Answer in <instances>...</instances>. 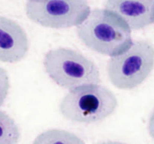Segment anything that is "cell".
I'll use <instances>...</instances> for the list:
<instances>
[{
    "label": "cell",
    "instance_id": "cell-1",
    "mask_svg": "<svg viewBox=\"0 0 154 144\" xmlns=\"http://www.w3.org/2000/svg\"><path fill=\"white\" fill-rule=\"evenodd\" d=\"M80 40L87 47L102 55L117 56L132 46V31L117 14L106 9L91 10L77 27Z\"/></svg>",
    "mask_w": 154,
    "mask_h": 144
},
{
    "label": "cell",
    "instance_id": "cell-2",
    "mask_svg": "<svg viewBox=\"0 0 154 144\" xmlns=\"http://www.w3.org/2000/svg\"><path fill=\"white\" fill-rule=\"evenodd\" d=\"M117 105L113 92L104 86L93 84L70 90L60 102V110L66 119L93 124L112 115Z\"/></svg>",
    "mask_w": 154,
    "mask_h": 144
},
{
    "label": "cell",
    "instance_id": "cell-3",
    "mask_svg": "<svg viewBox=\"0 0 154 144\" xmlns=\"http://www.w3.org/2000/svg\"><path fill=\"white\" fill-rule=\"evenodd\" d=\"M43 65L46 74L55 83L69 91L101 82L96 64L75 50L65 47L51 50L44 57Z\"/></svg>",
    "mask_w": 154,
    "mask_h": 144
},
{
    "label": "cell",
    "instance_id": "cell-4",
    "mask_svg": "<svg viewBox=\"0 0 154 144\" xmlns=\"http://www.w3.org/2000/svg\"><path fill=\"white\" fill-rule=\"evenodd\" d=\"M154 68V45L147 40H135L128 50L111 57L107 73L113 86L129 90L141 85Z\"/></svg>",
    "mask_w": 154,
    "mask_h": 144
},
{
    "label": "cell",
    "instance_id": "cell-5",
    "mask_svg": "<svg viewBox=\"0 0 154 144\" xmlns=\"http://www.w3.org/2000/svg\"><path fill=\"white\" fill-rule=\"evenodd\" d=\"M25 10L30 20L51 28L78 27L91 11L87 2L83 0H29Z\"/></svg>",
    "mask_w": 154,
    "mask_h": 144
},
{
    "label": "cell",
    "instance_id": "cell-6",
    "mask_svg": "<svg viewBox=\"0 0 154 144\" xmlns=\"http://www.w3.org/2000/svg\"><path fill=\"white\" fill-rule=\"evenodd\" d=\"M29 50V38L18 22L0 16V62L16 63L21 61Z\"/></svg>",
    "mask_w": 154,
    "mask_h": 144
},
{
    "label": "cell",
    "instance_id": "cell-7",
    "mask_svg": "<svg viewBox=\"0 0 154 144\" xmlns=\"http://www.w3.org/2000/svg\"><path fill=\"white\" fill-rule=\"evenodd\" d=\"M105 9L117 14L131 31L154 23V0H110Z\"/></svg>",
    "mask_w": 154,
    "mask_h": 144
},
{
    "label": "cell",
    "instance_id": "cell-8",
    "mask_svg": "<svg viewBox=\"0 0 154 144\" xmlns=\"http://www.w3.org/2000/svg\"><path fill=\"white\" fill-rule=\"evenodd\" d=\"M32 144H86L81 138L70 131L50 129L38 135Z\"/></svg>",
    "mask_w": 154,
    "mask_h": 144
},
{
    "label": "cell",
    "instance_id": "cell-9",
    "mask_svg": "<svg viewBox=\"0 0 154 144\" xmlns=\"http://www.w3.org/2000/svg\"><path fill=\"white\" fill-rule=\"evenodd\" d=\"M20 136V130L14 119L0 110V144H17Z\"/></svg>",
    "mask_w": 154,
    "mask_h": 144
},
{
    "label": "cell",
    "instance_id": "cell-10",
    "mask_svg": "<svg viewBox=\"0 0 154 144\" xmlns=\"http://www.w3.org/2000/svg\"><path fill=\"white\" fill-rule=\"evenodd\" d=\"M10 80L7 70L0 67V107L2 106L8 94Z\"/></svg>",
    "mask_w": 154,
    "mask_h": 144
},
{
    "label": "cell",
    "instance_id": "cell-11",
    "mask_svg": "<svg viewBox=\"0 0 154 144\" xmlns=\"http://www.w3.org/2000/svg\"><path fill=\"white\" fill-rule=\"evenodd\" d=\"M147 130L150 136L154 139V110L149 118L148 125H147Z\"/></svg>",
    "mask_w": 154,
    "mask_h": 144
},
{
    "label": "cell",
    "instance_id": "cell-12",
    "mask_svg": "<svg viewBox=\"0 0 154 144\" xmlns=\"http://www.w3.org/2000/svg\"><path fill=\"white\" fill-rule=\"evenodd\" d=\"M96 144H127V143H125V142H118V141L108 140V141H105V142H99V143H96Z\"/></svg>",
    "mask_w": 154,
    "mask_h": 144
}]
</instances>
